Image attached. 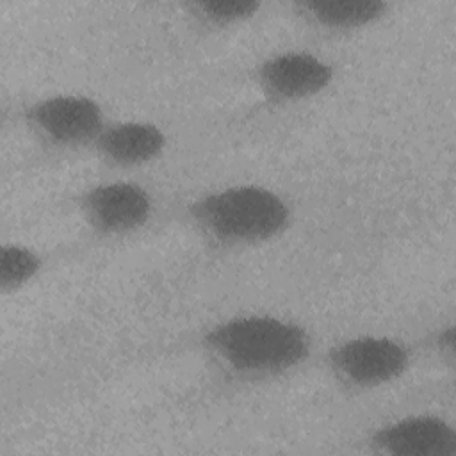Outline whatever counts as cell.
Wrapping results in <instances>:
<instances>
[{"instance_id": "11", "label": "cell", "mask_w": 456, "mask_h": 456, "mask_svg": "<svg viewBox=\"0 0 456 456\" xmlns=\"http://www.w3.org/2000/svg\"><path fill=\"white\" fill-rule=\"evenodd\" d=\"M189 14L203 27L226 30L232 27L244 25L253 20L260 9L262 2L256 0H194L183 5Z\"/></svg>"}, {"instance_id": "6", "label": "cell", "mask_w": 456, "mask_h": 456, "mask_svg": "<svg viewBox=\"0 0 456 456\" xmlns=\"http://www.w3.org/2000/svg\"><path fill=\"white\" fill-rule=\"evenodd\" d=\"M331 61L310 50H280L264 57L253 69V82L273 105H290L319 96L335 82Z\"/></svg>"}, {"instance_id": "1", "label": "cell", "mask_w": 456, "mask_h": 456, "mask_svg": "<svg viewBox=\"0 0 456 456\" xmlns=\"http://www.w3.org/2000/svg\"><path fill=\"white\" fill-rule=\"evenodd\" d=\"M201 349L228 376L262 381L283 376L312 354L310 331L274 314H239L201 333Z\"/></svg>"}, {"instance_id": "9", "label": "cell", "mask_w": 456, "mask_h": 456, "mask_svg": "<svg viewBox=\"0 0 456 456\" xmlns=\"http://www.w3.org/2000/svg\"><path fill=\"white\" fill-rule=\"evenodd\" d=\"M292 9L319 30L353 34L383 20L390 4L383 0H296Z\"/></svg>"}, {"instance_id": "7", "label": "cell", "mask_w": 456, "mask_h": 456, "mask_svg": "<svg viewBox=\"0 0 456 456\" xmlns=\"http://www.w3.org/2000/svg\"><path fill=\"white\" fill-rule=\"evenodd\" d=\"M369 445L385 456H456V428L435 413H411L376 428Z\"/></svg>"}, {"instance_id": "5", "label": "cell", "mask_w": 456, "mask_h": 456, "mask_svg": "<svg viewBox=\"0 0 456 456\" xmlns=\"http://www.w3.org/2000/svg\"><path fill=\"white\" fill-rule=\"evenodd\" d=\"M75 207L93 233L105 239L126 237L144 228L153 216V196L134 180H105L75 196Z\"/></svg>"}, {"instance_id": "12", "label": "cell", "mask_w": 456, "mask_h": 456, "mask_svg": "<svg viewBox=\"0 0 456 456\" xmlns=\"http://www.w3.org/2000/svg\"><path fill=\"white\" fill-rule=\"evenodd\" d=\"M433 346H435V349L438 351L440 356L452 358V353H454V328H452V324L444 326L436 331V335L433 338Z\"/></svg>"}, {"instance_id": "4", "label": "cell", "mask_w": 456, "mask_h": 456, "mask_svg": "<svg viewBox=\"0 0 456 456\" xmlns=\"http://www.w3.org/2000/svg\"><path fill=\"white\" fill-rule=\"evenodd\" d=\"M21 119L41 142L59 150L93 148L109 121L102 103L84 93L39 96L21 109Z\"/></svg>"}, {"instance_id": "8", "label": "cell", "mask_w": 456, "mask_h": 456, "mask_svg": "<svg viewBox=\"0 0 456 456\" xmlns=\"http://www.w3.org/2000/svg\"><path fill=\"white\" fill-rule=\"evenodd\" d=\"M166 130L148 119L107 121L93 150L105 164L119 169L142 167L160 159L167 150Z\"/></svg>"}, {"instance_id": "10", "label": "cell", "mask_w": 456, "mask_h": 456, "mask_svg": "<svg viewBox=\"0 0 456 456\" xmlns=\"http://www.w3.org/2000/svg\"><path fill=\"white\" fill-rule=\"evenodd\" d=\"M45 267L43 255L23 242H5L0 248V290L14 294L25 289Z\"/></svg>"}, {"instance_id": "2", "label": "cell", "mask_w": 456, "mask_h": 456, "mask_svg": "<svg viewBox=\"0 0 456 456\" xmlns=\"http://www.w3.org/2000/svg\"><path fill=\"white\" fill-rule=\"evenodd\" d=\"M187 217L210 244L251 248L280 237L292 221L290 203L260 183H233L207 191L187 205Z\"/></svg>"}, {"instance_id": "3", "label": "cell", "mask_w": 456, "mask_h": 456, "mask_svg": "<svg viewBox=\"0 0 456 456\" xmlns=\"http://www.w3.org/2000/svg\"><path fill=\"white\" fill-rule=\"evenodd\" d=\"M330 374L346 388L374 390L408 372L413 354L406 342L388 335H354L326 351Z\"/></svg>"}]
</instances>
